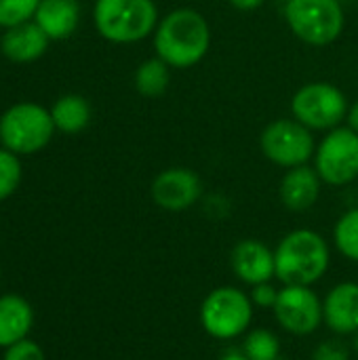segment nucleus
Wrapping results in <instances>:
<instances>
[{"label": "nucleus", "instance_id": "f257e3e1", "mask_svg": "<svg viewBox=\"0 0 358 360\" xmlns=\"http://www.w3.org/2000/svg\"><path fill=\"white\" fill-rule=\"evenodd\" d=\"M211 27L203 13L190 6L167 13L154 30V51L171 70H188L205 59Z\"/></svg>", "mask_w": 358, "mask_h": 360}, {"label": "nucleus", "instance_id": "f03ea898", "mask_svg": "<svg viewBox=\"0 0 358 360\" xmlns=\"http://www.w3.org/2000/svg\"><path fill=\"white\" fill-rule=\"evenodd\" d=\"M331 262L327 240L308 228L289 232L274 249L276 278L283 285L312 287L319 283Z\"/></svg>", "mask_w": 358, "mask_h": 360}, {"label": "nucleus", "instance_id": "7ed1b4c3", "mask_svg": "<svg viewBox=\"0 0 358 360\" xmlns=\"http://www.w3.org/2000/svg\"><path fill=\"white\" fill-rule=\"evenodd\" d=\"M93 21L101 38L133 44L154 34L160 19L154 0H97Z\"/></svg>", "mask_w": 358, "mask_h": 360}, {"label": "nucleus", "instance_id": "20e7f679", "mask_svg": "<svg viewBox=\"0 0 358 360\" xmlns=\"http://www.w3.org/2000/svg\"><path fill=\"white\" fill-rule=\"evenodd\" d=\"M289 30L310 46H327L344 32V4L340 0H287Z\"/></svg>", "mask_w": 358, "mask_h": 360}, {"label": "nucleus", "instance_id": "39448f33", "mask_svg": "<svg viewBox=\"0 0 358 360\" xmlns=\"http://www.w3.org/2000/svg\"><path fill=\"white\" fill-rule=\"evenodd\" d=\"M55 122L49 110L21 101L0 116V143L13 154H36L53 137Z\"/></svg>", "mask_w": 358, "mask_h": 360}, {"label": "nucleus", "instance_id": "423d86ee", "mask_svg": "<svg viewBox=\"0 0 358 360\" xmlns=\"http://www.w3.org/2000/svg\"><path fill=\"white\" fill-rule=\"evenodd\" d=\"M253 321L251 295L236 287L213 289L200 306V325L215 340H236Z\"/></svg>", "mask_w": 358, "mask_h": 360}, {"label": "nucleus", "instance_id": "0eeeda50", "mask_svg": "<svg viewBox=\"0 0 358 360\" xmlns=\"http://www.w3.org/2000/svg\"><path fill=\"white\" fill-rule=\"evenodd\" d=\"M346 95L331 82H308L300 86L291 99V114L310 131H331L342 127L348 116Z\"/></svg>", "mask_w": 358, "mask_h": 360}, {"label": "nucleus", "instance_id": "6e6552de", "mask_svg": "<svg viewBox=\"0 0 358 360\" xmlns=\"http://www.w3.org/2000/svg\"><path fill=\"white\" fill-rule=\"evenodd\" d=\"M260 148L270 162L283 169L308 165L317 152L312 131L295 118H279L270 122L260 135Z\"/></svg>", "mask_w": 358, "mask_h": 360}, {"label": "nucleus", "instance_id": "1a4fd4ad", "mask_svg": "<svg viewBox=\"0 0 358 360\" xmlns=\"http://www.w3.org/2000/svg\"><path fill=\"white\" fill-rule=\"evenodd\" d=\"M314 169L327 186H348L358 177V133L350 127L327 131L314 152Z\"/></svg>", "mask_w": 358, "mask_h": 360}, {"label": "nucleus", "instance_id": "9d476101", "mask_svg": "<svg viewBox=\"0 0 358 360\" xmlns=\"http://www.w3.org/2000/svg\"><path fill=\"white\" fill-rule=\"evenodd\" d=\"M279 325L291 335H312L323 323V302L312 287L285 285L274 304Z\"/></svg>", "mask_w": 358, "mask_h": 360}, {"label": "nucleus", "instance_id": "9b49d317", "mask_svg": "<svg viewBox=\"0 0 358 360\" xmlns=\"http://www.w3.org/2000/svg\"><path fill=\"white\" fill-rule=\"evenodd\" d=\"M203 196L200 177L186 167H171L160 171L152 181V200L156 207L179 213L190 209Z\"/></svg>", "mask_w": 358, "mask_h": 360}, {"label": "nucleus", "instance_id": "f8f14e48", "mask_svg": "<svg viewBox=\"0 0 358 360\" xmlns=\"http://www.w3.org/2000/svg\"><path fill=\"white\" fill-rule=\"evenodd\" d=\"M230 264H232L234 274L251 287L270 283L276 276L274 251L266 243L255 240V238L241 240L232 249Z\"/></svg>", "mask_w": 358, "mask_h": 360}, {"label": "nucleus", "instance_id": "ddd939ff", "mask_svg": "<svg viewBox=\"0 0 358 360\" xmlns=\"http://www.w3.org/2000/svg\"><path fill=\"white\" fill-rule=\"evenodd\" d=\"M323 321L338 335L358 333V285L340 283L323 302Z\"/></svg>", "mask_w": 358, "mask_h": 360}, {"label": "nucleus", "instance_id": "4468645a", "mask_svg": "<svg viewBox=\"0 0 358 360\" xmlns=\"http://www.w3.org/2000/svg\"><path fill=\"white\" fill-rule=\"evenodd\" d=\"M321 186H323V179L317 173V169L308 165L287 169L281 181V200L289 211H295V213L308 211L319 200Z\"/></svg>", "mask_w": 358, "mask_h": 360}, {"label": "nucleus", "instance_id": "2eb2a0df", "mask_svg": "<svg viewBox=\"0 0 358 360\" xmlns=\"http://www.w3.org/2000/svg\"><path fill=\"white\" fill-rule=\"evenodd\" d=\"M49 36L42 32V27L36 21H23L13 27H6L0 49L4 57H8L15 63H30L44 55L49 46Z\"/></svg>", "mask_w": 358, "mask_h": 360}, {"label": "nucleus", "instance_id": "dca6fc26", "mask_svg": "<svg viewBox=\"0 0 358 360\" xmlns=\"http://www.w3.org/2000/svg\"><path fill=\"white\" fill-rule=\"evenodd\" d=\"M34 327V310L30 302L17 293L0 295V348L27 340Z\"/></svg>", "mask_w": 358, "mask_h": 360}, {"label": "nucleus", "instance_id": "f3484780", "mask_svg": "<svg viewBox=\"0 0 358 360\" xmlns=\"http://www.w3.org/2000/svg\"><path fill=\"white\" fill-rule=\"evenodd\" d=\"M34 21L51 40L70 38L80 21L78 0H40Z\"/></svg>", "mask_w": 358, "mask_h": 360}, {"label": "nucleus", "instance_id": "a211bd4d", "mask_svg": "<svg viewBox=\"0 0 358 360\" xmlns=\"http://www.w3.org/2000/svg\"><path fill=\"white\" fill-rule=\"evenodd\" d=\"M51 116H53L55 129H59L61 133L74 135V133H80L89 124L91 105L80 95H63L51 108Z\"/></svg>", "mask_w": 358, "mask_h": 360}, {"label": "nucleus", "instance_id": "6ab92c4d", "mask_svg": "<svg viewBox=\"0 0 358 360\" xmlns=\"http://www.w3.org/2000/svg\"><path fill=\"white\" fill-rule=\"evenodd\" d=\"M171 82V68L160 59H146L135 72V89L143 97H160Z\"/></svg>", "mask_w": 358, "mask_h": 360}, {"label": "nucleus", "instance_id": "aec40b11", "mask_svg": "<svg viewBox=\"0 0 358 360\" xmlns=\"http://www.w3.org/2000/svg\"><path fill=\"white\" fill-rule=\"evenodd\" d=\"M333 243L344 257L358 262V207L346 211L338 219L333 228Z\"/></svg>", "mask_w": 358, "mask_h": 360}, {"label": "nucleus", "instance_id": "412c9836", "mask_svg": "<svg viewBox=\"0 0 358 360\" xmlns=\"http://www.w3.org/2000/svg\"><path fill=\"white\" fill-rule=\"evenodd\" d=\"M243 352L249 360H276L281 359V342L268 329H253L245 338Z\"/></svg>", "mask_w": 358, "mask_h": 360}, {"label": "nucleus", "instance_id": "4be33fe9", "mask_svg": "<svg viewBox=\"0 0 358 360\" xmlns=\"http://www.w3.org/2000/svg\"><path fill=\"white\" fill-rule=\"evenodd\" d=\"M21 181V162L17 154L8 152L6 148H0V202L6 200Z\"/></svg>", "mask_w": 358, "mask_h": 360}, {"label": "nucleus", "instance_id": "5701e85b", "mask_svg": "<svg viewBox=\"0 0 358 360\" xmlns=\"http://www.w3.org/2000/svg\"><path fill=\"white\" fill-rule=\"evenodd\" d=\"M40 0H0V25L13 27L36 15Z\"/></svg>", "mask_w": 358, "mask_h": 360}, {"label": "nucleus", "instance_id": "b1692460", "mask_svg": "<svg viewBox=\"0 0 358 360\" xmlns=\"http://www.w3.org/2000/svg\"><path fill=\"white\" fill-rule=\"evenodd\" d=\"M2 360H46L44 350L34 342V340H21L4 350Z\"/></svg>", "mask_w": 358, "mask_h": 360}, {"label": "nucleus", "instance_id": "393cba45", "mask_svg": "<svg viewBox=\"0 0 358 360\" xmlns=\"http://www.w3.org/2000/svg\"><path fill=\"white\" fill-rule=\"evenodd\" d=\"M312 360H350V352L340 340H327L317 346V350L312 352Z\"/></svg>", "mask_w": 358, "mask_h": 360}, {"label": "nucleus", "instance_id": "a878e982", "mask_svg": "<svg viewBox=\"0 0 358 360\" xmlns=\"http://www.w3.org/2000/svg\"><path fill=\"white\" fill-rule=\"evenodd\" d=\"M276 297H279V291L274 289L272 283L255 285L253 291H251V302H253L255 306H260V308H274Z\"/></svg>", "mask_w": 358, "mask_h": 360}, {"label": "nucleus", "instance_id": "bb28decb", "mask_svg": "<svg viewBox=\"0 0 358 360\" xmlns=\"http://www.w3.org/2000/svg\"><path fill=\"white\" fill-rule=\"evenodd\" d=\"M234 8H238V11H255V8H260L266 0H228Z\"/></svg>", "mask_w": 358, "mask_h": 360}, {"label": "nucleus", "instance_id": "cd10ccee", "mask_svg": "<svg viewBox=\"0 0 358 360\" xmlns=\"http://www.w3.org/2000/svg\"><path fill=\"white\" fill-rule=\"evenodd\" d=\"M346 122H348V127H350L352 131H357L358 133V101L354 105H350L348 116H346Z\"/></svg>", "mask_w": 358, "mask_h": 360}, {"label": "nucleus", "instance_id": "c85d7f7f", "mask_svg": "<svg viewBox=\"0 0 358 360\" xmlns=\"http://www.w3.org/2000/svg\"><path fill=\"white\" fill-rule=\"evenodd\" d=\"M219 360H249V359H247V354H245V352L230 350V352H226L224 356H219Z\"/></svg>", "mask_w": 358, "mask_h": 360}, {"label": "nucleus", "instance_id": "c756f323", "mask_svg": "<svg viewBox=\"0 0 358 360\" xmlns=\"http://www.w3.org/2000/svg\"><path fill=\"white\" fill-rule=\"evenodd\" d=\"M340 2H342V4H344V2H352V0H340Z\"/></svg>", "mask_w": 358, "mask_h": 360}, {"label": "nucleus", "instance_id": "7c9ffc66", "mask_svg": "<svg viewBox=\"0 0 358 360\" xmlns=\"http://www.w3.org/2000/svg\"><path fill=\"white\" fill-rule=\"evenodd\" d=\"M276 360H283V359H276Z\"/></svg>", "mask_w": 358, "mask_h": 360}]
</instances>
